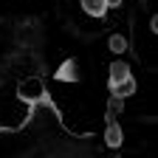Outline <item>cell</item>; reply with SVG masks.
Returning a JSON list of instances; mask_svg holds the SVG:
<instances>
[{"label": "cell", "mask_w": 158, "mask_h": 158, "mask_svg": "<svg viewBox=\"0 0 158 158\" xmlns=\"http://www.w3.org/2000/svg\"><path fill=\"white\" fill-rule=\"evenodd\" d=\"M107 88H110V99H130L135 93V79L133 71L124 59H113L110 68H107Z\"/></svg>", "instance_id": "cell-1"}, {"label": "cell", "mask_w": 158, "mask_h": 158, "mask_svg": "<svg viewBox=\"0 0 158 158\" xmlns=\"http://www.w3.org/2000/svg\"><path fill=\"white\" fill-rule=\"evenodd\" d=\"M56 79L59 82H76V59H68L65 65H59V71H56Z\"/></svg>", "instance_id": "cell-3"}, {"label": "cell", "mask_w": 158, "mask_h": 158, "mask_svg": "<svg viewBox=\"0 0 158 158\" xmlns=\"http://www.w3.org/2000/svg\"><path fill=\"white\" fill-rule=\"evenodd\" d=\"M105 3H107V11H110V9H116L118 3H122V0H105Z\"/></svg>", "instance_id": "cell-6"}, {"label": "cell", "mask_w": 158, "mask_h": 158, "mask_svg": "<svg viewBox=\"0 0 158 158\" xmlns=\"http://www.w3.org/2000/svg\"><path fill=\"white\" fill-rule=\"evenodd\" d=\"M107 48H110L113 54H122V51L127 48V40H124L122 34H113V37L107 40Z\"/></svg>", "instance_id": "cell-5"}, {"label": "cell", "mask_w": 158, "mask_h": 158, "mask_svg": "<svg viewBox=\"0 0 158 158\" xmlns=\"http://www.w3.org/2000/svg\"><path fill=\"white\" fill-rule=\"evenodd\" d=\"M79 3H82L85 14H90V17H105L107 14V3L105 0H79Z\"/></svg>", "instance_id": "cell-2"}, {"label": "cell", "mask_w": 158, "mask_h": 158, "mask_svg": "<svg viewBox=\"0 0 158 158\" xmlns=\"http://www.w3.org/2000/svg\"><path fill=\"white\" fill-rule=\"evenodd\" d=\"M105 141H107L110 147H118V144H122V130H118V124H116V122H107V130H105Z\"/></svg>", "instance_id": "cell-4"}]
</instances>
